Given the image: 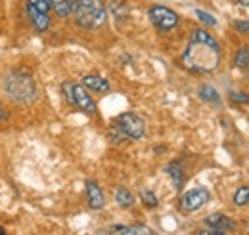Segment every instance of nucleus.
I'll return each mask as SVG.
<instances>
[{
  "label": "nucleus",
  "mask_w": 249,
  "mask_h": 235,
  "mask_svg": "<svg viewBox=\"0 0 249 235\" xmlns=\"http://www.w3.org/2000/svg\"><path fill=\"white\" fill-rule=\"evenodd\" d=\"M182 63L190 71L211 73L220 63V46L217 38L203 29H194L190 34L186 50L182 54Z\"/></svg>",
  "instance_id": "nucleus-1"
},
{
  "label": "nucleus",
  "mask_w": 249,
  "mask_h": 235,
  "mask_svg": "<svg viewBox=\"0 0 249 235\" xmlns=\"http://www.w3.org/2000/svg\"><path fill=\"white\" fill-rule=\"evenodd\" d=\"M2 90L16 103H33L38 96L35 79L23 69H10L2 77Z\"/></svg>",
  "instance_id": "nucleus-2"
},
{
  "label": "nucleus",
  "mask_w": 249,
  "mask_h": 235,
  "mask_svg": "<svg viewBox=\"0 0 249 235\" xmlns=\"http://www.w3.org/2000/svg\"><path fill=\"white\" fill-rule=\"evenodd\" d=\"M71 14L75 16V21L85 29H98L107 19L104 0H73Z\"/></svg>",
  "instance_id": "nucleus-3"
},
{
  "label": "nucleus",
  "mask_w": 249,
  "mask_h": 235,
  "mask_svg": "<svg viewBox=\"0 0 249 235\" xmlns=\"http://www.w3.org/2000/svg\"><path fill=\"white\" fill-rule=\"evenodd\" d=\"M63 96H65V100L71 103V105H75V107H79L81 111H85V113H96V103H94V100L90 98V94L85 90L83 84H75V83H63Z\"/></svg>",
  "instance_id": "nucleus-4"
},
{
  "label": "nucleus",
  "mask_w": 249,
  "mask_h": 235,
  "mask_svg": "<svg viewBox=\"0 0 249 235\" xmlns=\"http://www.w3.org/2000/svg\"><path fill=\"white\" fill-rule=\"evenodd\" d=\"M113 124L123 134L124 140H140L144 136V132H146L144 120L136 113H123V115H119L113 120Z\"/></svg>",
  "instance_id": "nucleus-5"
},
{
  "label": "nucleus",
  "mask_w": 249,
  "mask_h": 235,
  "mask_svg": "<svg viewBox=\"0 0 249 235\" xmlns=\"http://www.w3.org/2000/svg\"><path fill=\"white\" fill-rule=\"evenodd\" d=\"M148 16H150V21L154 23V27L159 31H163V33L173 31L178 25V16H177V12H173V10L167 8V6H152L150 12H148Z\"/></svg>",
  "instance_id": "nucleus-6"
},
{
  "label": "nucleus",
  "mask_w": 249,
  "mask_h": 235,
  "mask_svg": "<svg viewBox=\"0 0 249 235\" xmlns=\"http://www.w3.org/2000/svg\"><path fill=\"white\" fill-rule=\"evenodd\" d=\"M209 199H211V195H209V191L205 187H194V189L186 191L180 197V203L178 205H180L182 212H194V210L201 208Z\"/></svg>",
  "instance_id": "nucleus-7"
},
{
  "label": "nucleus",
  "mask_w": 249,
  "mask_h": 235,
  "mask_svg": "<svg viewBox=\"0 0 249 235\" xmlns=\"http://www.w3.org/2000/svg\"><path fill=\"white\" fill-rule=\"evenodd\" d=\"M85 187H87V197H89V206L94 208V210H98V208H102L104 203H106V199H104V193H102V189H100V185L92 182V180H89L87 184H85Z\"/></svg>",
  "instance_id": "nucleus-8"
},
{
  "label": "nucleus",
  "mask_w": 249,
  "mask_h": 235,
  "mask_svg": "<svg viewBox=\"0 0 249 235\" xmlns=\"http://www.w3.org/2000/svg\"><path fill=\"white\" fill-rule=\"evenodd\" d=\"M205 226L209 230H217V232H226V230H234L236 228V224L230 218H226L224 214H218V212L205 218Z\"/></svg>",
  "instance_id": "nucleus-9"
},
{
  "label": "nucleus",
  "mask_w": 249,
  "mask_h": 235,
  "mask_svg": "<svg viewBox=\"0 0 249 235\" xmlns=\"http://www.w3.org/2000/svg\"><path fill=\"white\" fill-rule=\"evenodd\" d=\"M27 16H29V19H31V25L35 31L42 33V31H46L50 27V16H48V14L38 12V10H35L31 6H27Z\"/></svg>",
  "instance_id": "nucleus-10"
},
{
  "label": "nucleus",
  "mask_w": 249,
  "mask_h": 235,
  "mask_svg": "<svg viewBox=\"0 0 249 235\" xmlns=\"http://www.w3.org/2000/svg\"><path fill=\"white\" fill-rule=\"evenodd\" d=\"M83 86L94 90V92H100V94L109 92V83L104 77H100V75H87L83 79Z\"/></svg>",
  "instance_id": "nucleus-11"
},
{
  "label": "nucleus",
  "mask_w": 249,
  "mask_h": 235,
  "mask_svg": "<svg viewBox=\"0 0 249 235\" xmlns=\"http://www.w3.org/2000/svg\"><path fill=\"white\" fill-rule=\"evenodd\" d=\"M111 235H156L148 226H142V224H138V226H115V228H111Z\"/></svg>",
  "instance_id": "nucleus-12"
},
{
  "label": "nucleus",
  "mask_w": 249,
  "mask_h": 235,
  "mask_svg": "<svg viewBox=\"0 0 249 235\" xmlns=\"http://www.w3.org/2000/svg\"><path fill=\"white\" fill-rule=\"evenodd\" d=\"M167 174L173 178V184H175V187L177 189H180L182 187V184H184V170H182V167H180V163H171V165H167Z\"/></svg>",
  "instance_id": "nucleus-13"
},
{
  "label": "nucleus",
  "mask_w": 249,
  "mask_h": 235,
  "mask_svg": "<svg viewBox=\"0 0 249 235\" xmlns=\"http://www.w3.org/2000/svg\"><path fill=\"white\" fill-rule=\"evenodd\" d=\"M50 8H54V12L62 17L71 16V8H73V0H48Z\"/></svg>",
  "instance_id": "nucleus-14"
},
{
  "label": "nucleus",
  "mask_w": 249,
  "mask_h": 235,
  "mask_svg": "<svg viewBox=\"0 0 249 235\" xmlns=\"http://www.w3.org/2000/svg\"><path fill=\"white\" fill-rule=\"evenodd\" d=\"M115 201H117V205H119V206L128 208V206H132V203H134V195H132L128 189L119 187V189L115 191Z\"/></svg>",
  "instance_id": "nucleus-15"
},
{
  "label": "nucleus",
  "mask_w": 249,
  "mask_h": 235,
  "mask_svg": "<svg viewBox=\"0 0 249 235\" xmlns=\"http://www.w3.org/2000/svg\"><path fill=\"white\" fill-rule=\"evenodd\" d=\"M234 65L238 67V69H249V46H242L238 52H236V56H234Z\"/></svg>",
  "instance_id": "nucleus-16"
},
{
  "label": "nucleus",
  "mask_w": 249,
  "mask_h": 235,
  "mask_svg": "<svg viewBox=\"0 0 249 235\" xmlns=\"http://www.w3.org/2000/svg\"><path fill=\"white\" fill-rule=\"evenodd\" d=\"M199 98L203 101H209V103H215V105H220V96L218 92L213 86H201L199 90Z\"/></svg>",
  "instance_id": "nucleus-17"
},
{
  "label": "nucleus",
  "mask_w": 249,
  "mask_h": 235,
  "mask_svg": "<svg viewBox=\"0 0 249 235\" xmlns=\"http://www.w3.org/2000/svg\"><path fill=\"white\" fill-rule=\"evenodd\" d=\"M234 205H238V206L249 205V187H240V189L234 193Z\"/></svg>",
  "instance_id": "nucleus-18"
},
{
  "label": "nucleus",
  "mask_w": 249,
  "mask_h": 235,
  "mask_svg": "<svg viewBox=\"0 0 249 235\" xmlns=\"http://www.w3.org/2000/svg\"><path fill=\"white\" fill-rule=\"evenodd\" d=\"M140 199H142V203L146 206H150V208H156L157 205H159V201H157V197H156V193L154 191H142L140 193Z\"/></svg>",
  "instance_id": "nucleus-19"
},
{
  "label": "nucleus",
  "mask_w": 249,
  "mask_h": 235,
  "mask_svg": "<svg viewBox=\"0 0 249 235\" xmlns=\"http://www.w3.org/2000/svg\"><path fill=\"white\" fill-rule=\"evenodd\" d=\"M27 6H31L38 12H44V14H50V2L48 0H27Z\"/></svg>",
  "instance_id": "nucleus-20"
},
{
  "label": "nucleus",
  "mask_w": 249,
  "mask_h": 235,
  "mask_svg": "<svg viewBox=\"0 0 249 235\" xmlns=\"http://www.w3.org/2000/svg\"><path fill=\"white\" fill-rule=\"evenodd\" d=\"M196 16L203 21V23H207V25H217V19L211 16V14H207V12H203V10H196Z\"/></svg>",
  "instance_id": "nucleus-21"
},
{
  "label": "nucleus",
  "mask_w": 249,
  "mask_h": 235,
  "mask_svg": "<svg viewBox=\"0 0 249 235\" xmlns=\"http://www.w3.org/2000/svg\"><path fill=\"white\" fill-rule=\"evenodd\" d=\"M230 100L236 103H249V94H242V92H232Z\"/></svg>",
  "instance_id": "nucleus-22"
},
{
  "label": "nucleus",
  "mask_w": 249,
  "mask_h": 235,
  "mask_svg": "<svg viewBox=\"0 0 249 235\" xmlns=\"http://www.w3.org/2000/svg\"><path fill=\"white\" fill-rule=\"evenodd\" d=\"M234 27L240 31V33H249V21H236Z\"/></svg>",
  "instance_id": "nucleus-23"
},
{
  "label": "nucleus",
  "mask_w": 249,
  "mask_h": 235,
  "mask_svg": "<svg viewBox=\"0 0 249 235\" xmlns=\"http://www.w3.org/2000/svg\"><path fill=\"white\" fill-rule=\"evenodd\" d=\"M8 118H10V113H8V109H6V107L0 103V120L4 122V120H8Z\"/></svg>",
  "instance_id": "nucleus-24"
},
{
  "label": "nucleus",
  "mask_w": 249,
  "mask_h": 235,
  "mask_svg": "<svg viewBox=\"0 0 249 235\" xmlns=\"http://www.w3.org/2000/svg\"><path fill=\"white\" fill-rule=\"evenodd\" d=\"M197 235H224V232H217V230H205V232H201V234Z\"/></svg>",
  "instance_id": "nucleus-25"
},
{
  "label": "nucleus",
  "mask_w": 249,
  "mask_h": 235,
  "mask_svg": "<svg viewBox=\"0 0 249 235\" xmlns=\"http://www.w3.org/2000/svg\"><path fill=\"white\" fill-rule=\"evenodd\" d=\"M0 235H6V232H4V230H2V228H0Z\"/></svg>",
  "instance_id": "nucleus-26"
}]
</instances>
